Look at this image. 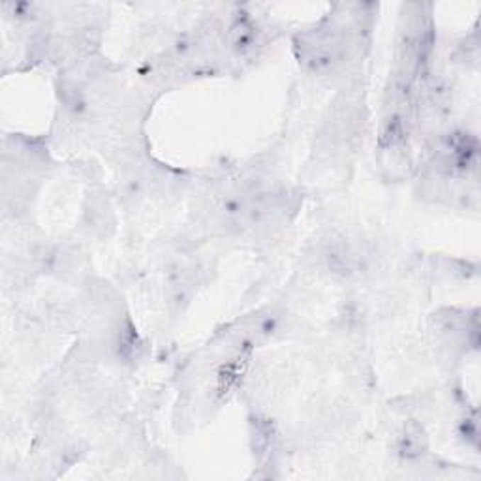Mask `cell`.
Here are the masks:
<instances>
[{
    "label": "cell",
    "mask_w": 481,
    "mask_h": 481,
    "mask_svg": "<svg viewBox=\"0 0 481 481\" xmlns=\"http://www.w3.org/2000/svg\"><path fill=\"white\" fill-rule=\"evenodd\" d=\"M425 449V436H423V431L417 427L416 423H412L410 427L404 431L401 438V451L402 455L407 457H417L419 453H423Z\"/></svg>",
    "instance_id": "cell-1"
}]
</instances>
